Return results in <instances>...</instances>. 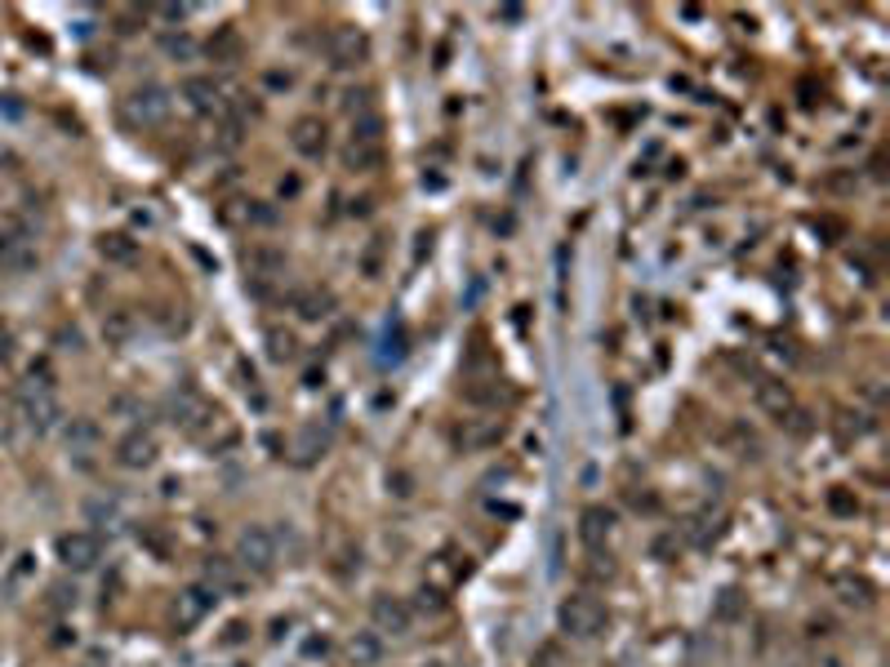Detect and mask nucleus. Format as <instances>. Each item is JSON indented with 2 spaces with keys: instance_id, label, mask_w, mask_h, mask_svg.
Segmentation results:
<instances>
[{
  "instance_id": "obj_1",
  "label": "nucleus",
  "mask_w": 890,
  "mask_h": 667,
  "mask_svg": "<svg viewBox=\"0 0 890 667\" xmlns=\"http://www.w3.org/2000/svg\"><path fill=\"white\" fill-rule=\"evenodd\" d=\"M557 623H561V632H566V637H575V641H592V637H601V628H606V605H601L597 596H588V592H575V596H566V601H561Z\"/></svg>"
},
{
  "instance_id": "obj_2",
  "label": "nucleus",
  "mask_w": 890,
  "mask_h": 667,
  "mask_svg": "<svg viewBox=\"0 0 890 667\" xmlns=\"http://www.w3.org/2000/svg\"><path fill=\"white\" fill-rule=\"evenodd\" d=\"M325 54H330V67L339 72H357L370 63V36L352 22H339L330 36H325Z\"/></svg>"
},
{
  "instance_id": "obj_3",
  "label": "nucleus",
  "mask_w": 890,
  "mask_h": 667,
  "mask_svg": "<svg viewBox=\"0 0 890 667\" xmlns=\"http://www.w3.org/2000/svg\"><path fill=\"white\" fill-rule=\"evenodd\" d=\"M237 560L255 574H267L276 565V534L267 526H246L241 538H237Z\"/></svg>"
},
{
  "instance_id": "obj_4",
  "label": "nucleus",
  "mask_w": 890,
  "mask_h": 667,
  "mask_svg": "<svg viewBox=\"0 0 890 667\" xmlns=\"http://www.w3.org/2000/svg\"><path fill=\"white\" fill-rule=\"evenodd\" d=\"M54 552H58V560H63L67 569H94L99 556H103V543H99V534L72 530V534H58Z\"/></svg>"
},
{
  "instance_id": "obj_5",
  "label": "nucleus",
  "mask_w": 890,
  "mask_h": 667,
  "mask_svg": "<svg viewBox=\"0 0 890 667\" xmlns=\"http://www.w3.org/2000/svg\"><path fill=\"white\" fill-rule=\"evenodd\" d=\"M165 116H169V90H160V85H143L125 98L129 125H160Z\"/></svg>"
},
{
  "instance_id": "obj_6",
  "label": "nucleus",
  "mask_w": 890,
  "mask_h": 667,
  "mask_svg": "<svg viewBox=\"0 0 890 667\" xmlns=\"http://www.w3.org/2000/svg\"><path fill=\"white\" fill-rule=\"evenodd\" d=\"M214 605H219V587H210V583H192L187 592H178L174 619H178V628H196Z\"/></svg>"
},
{
  "instance_id": "obj_7",
  "label": "nucleus",
  "mask_w": 890,
  "mask_h": 667,
  "mask_svg": "<svg viewBox=\"0 0 890 667\" xmlns=\"http://www.w3.org/2000/svg\"><path fill=\"white\" fill-rule=\"evenodd\" d=\"M370 623H375V632L379 637H405L410 632V605L401 601V596H387V592H379L375 601H370Z\"/></svg>"
},
{
  "instance_id": "obj_8",
  "label": "nucleus",
  "mask_w": 890,
  "mask_h": 667,
  "mask_svg": "<svg viewBox=\"0 0 890 667\" xmlns=\"http://www.w3.org/2000/svg\"><path fill=\"white\" fill-rule=\"evenodd\" d=\"M504 432H508L504 418H468L463 427H454V445L459 449H490V445L504 440Z\"/></svg>"
},
{
  "instance_id": "obj_9",
  "label": "nucleus",
  "mask_w": 890,
  "mask_h": 667,
  "mask_svg": "<svg viewBox=\"0 0 890 667\" xmlns=\"http://www.w3.org/2000/svg\"><path fill=\"white\" fill-rule=\"evenodd\" d=\"M383 160H387L383 138H348V147H343V169H352V174H375Z\"/></svg>"
},
{
  "instance_id": "obj_10",
  "label": "nucleus",
  "mask_w": 890,
  "mask_h": 667,
  "mask_svg": "<svg viewBox=\"0 0 890 667\" xmlns=\"http://www.w3.org/2000/svg\"><path fill=\"white\" fill-rule=\"evenodd\" d=\"M178 98H187V107H192V112H201V116H210V112H223V94H219L214 76H183V85H178Z\"/></svg>"
},
{
  "instance_id": "obj_11",
  "label": "nucleus",
  "mask_w": 890,
  "mask_h": 667,
  "mask_svg": "<svg viewBox=\"0 0 890 667\" xmlns=\"http://www.w3.org/2000/svg\"><path fill=\"white\" fill-rule=\"evenodd\" d=\"M289 142H294V151L298 156H307V160H321L325 156V121L321 116H298L294 121V130H289Z\"/></svg>"
},
{
  "instance_id": "obj_12",
  "label": "nucleus",
  "mask_w": 890,
  "mask_h": 667,
  "mask_svg": "<svg viewBox=\"0 0 890 667\" xmlns=\"http://www.w3.org/2000/svg\"><path fill=\"white\" fill-rule=\"evenodd\" d=\"M117 463L129 467V472L151 467V463H156V440H151V432H129L125 440L117 445Z\"/></svg>"
},
{
  "instance_id": "obj_13",
  "label": "nucleus",
  "mask_w": 890,
  "mask_h": 667,
  "mask_svg": "<svg viewBox=\"0 0 890 667\" xmlns=\"http://www.w3.org/2000/svg\"><path fill=\"white\" fill-rule=\"evenodd\" d=\"M610 530H615V512H606V508H583V517H579V538H583V547H588V552H597V556H601V547H606Z\"/></svg>"
},
{
  "instance_id": "obj_14",
  "label": "nucleus",
  "mask_w": 890,
  "mask_h": 667,
  "mask_svg": "<svg viewBox=\"0 0 890 667\" xmlns=\"http://www.w3.org/2000/svg\"><path fill=\"white\" fill-rule=\"evenodd\" d=\"M757 409L783 423V418H788V414L797 409V400H792V388H788V383H779V379H762V383H757Z\"/></svg>"
},
{
  "instance_id": "obj_15",
  "label": "nucleus",
  "mask_w": 890,
  "mask_h": 667,
  "mask_svg": "<svg viewBox=\"0 0 890 667\" xmlns=\"http://www.w3.org/2000/svg\"><path fill=\"white\" fill-rule=\"evenodd\" d=\"M383 654H387V641L375 628L370 632H352V641H348V663L352 667H379Z\"/></svg>"
},
{
  "instance_id": "obj_16",
  "label": "nucleus",
  "mask_w": 890,
  "mask_h": 667,
  "mask_svg": "<svg viewBox=\"0 0 890 667\" xmlns=\"http://www.w3.org/2000/svg\"><path fill=\"white\" fill-rule=\"evenodd\" d=\"M246 271L258 276V280H272V276L285 271V254H281L276 245H250V250H246Z\"/></svg>"
},
{
  "instance_id": "obj_17",
  "label": "nucleus",
  "mask_w": 890,
  "mask_h": 667,
  "mask_svg": "<svg viewBox=\"0 0 890 667\" xmlns=\"http://www.w3.org/2000/svg\"><path fill=\"white\" fill-rule=\"evenodd\" d=\"M205 54H210L214 63H241V54H246V45H241V31H237V27H219V31L210 36Z\"/></svg>"
},
{
  "instance_id": "obj_18",
  "label": "nucleus",
  "mask_w": 890,
  "mask_h": 667,
  "mask_svg": "<svg viewBox=\"0 0 890 667\" xmlns=\"http://www.w3.org/2000/svg\"><path fill=\"white\" fill-rule=\"evenodd\" d=\"M294 307H298L303 321H325L330 307H334V294H330V289H303V294L294 298Z\"/></svg>"
},
{
  "instance_id": "obj_19",
  "label": "nucleus",
  "mask_w": 890,
  "mask_h": 667,
  "mask_svg": "<svg viewBox=\"0 0 890 667\" xmlns=\"http://www.w3.org/2000/svg\"><path fill=\"white\" fill-rule=\"evenodd\" d=\"M99 254L108 259V263H134L138 259V241H129L125 232H108L103 241H99Z\"/></svg>"
},
{
  "instance_id": "obj_20",
  "label": "nucleus",
  "mask_w": 890,
  "mask_h": 667,
  "mask_svg": "<svg viewBox=\"0 0 890 667\" xmlns=\"http://www.w3.org/2000/svg\"><path fill=\"white\" fill-rule=\"evenodd\" d=\"M837 592H842L846 605H873V596H877L873 583L860 578V574H842V578H837Z\"/></svg>"
},
{
  "instance_id": "obj_21",
  "label": "nucleus",
  "mask_w": 890,
  "mask_h": 667,
  "mask_svg": "<svg viewBox=\"0 0 890 667\" xmlns=\"http://www.w3.org/2000/svg\"><path fill=\"white\" fill-rule=\"evenodd\" d=\"M325 445H330V436H325L321 427H303V432H298L294 454H298V463H312L316 454H325Z\"/></svg>"
},
{
  "instance_id": "obj_22",
  "label": "nucleus",
  "mask_w": 890,
  "mask_h": 667,
  "mask_svg": "<svg viewBox=\"0 0 890 667\" xmlns=\"http://www.w3.org/2000/svg\"><path fill=\"white\" fill-rule=\"evenodd\" d=\"M129 329H134V321H129L125 312H117V316H112V321L103 325V334H108L112 343H125V338H129Z\"/></svg>"
},
{
  "instance_id": "obj_23",
  "label": "nucleus",
  "mask_w": 890,
  "mask_h": 667,
  "mask_svg": "<svg viewBox=\"0 0 890 667\" xmlns=\"http://www.w3.org/2000/svg\"><path fill=\"white\" fill-rule=\"evenodd\" d=\"M263 85H267V90H294V72H285V67H267V72H263Z\"/></svg>"
},
{
  "instance_id": "obj_24",
  "label": "nucleus",
  "mask_w": 890,
  "mask_h": 667,
  "mask_svg": "<svg viewBox=\"0 0 890 667\" xmlns=\"http://www.w3.org/2000/svg\"><path fill=\"white\" fill-rule=\"evenodd\" d=\"M267 343H272V347H267V352H272V361L294 356V338H289V334H276V329H272V334H267Z\"/></svg>"
},
{
  "instance_id": "obj_25",
  "label": "nucleus",
  "mask_w": 890,
  "mask_h": 667,
  "mask_svg": "<svg viewBox=\"0 0 890 667\" xmlns=\"http://www.w3.org/2000/svg\"><path fill=\"white\" fill-rule=\"evenodd\" d=\"M828 508H833L837 517H855V512H860V503H855L846 490H833V494H828Z\"/></svg>"
},
{
  "instance_id": "obj_26",
  "label": "nucleus",
  "mask_w": 890,
  "mask_h": 667,
  "mask_svg": "<svg viewBox=\"0 0 890 667\" xmlns=\"http://www.w3.org/2000/svg\"><path fill=\"white\" fill-rule=\"evenodd\" d=\"M343 107H348L352 116L366 112V107H370V90H348V94H343Z\"/></svg>"
},
{
  "instance_id": "obj_27",
  "label": "nucleus",
  "mask_w": 890,
  "mask_h": 667,
  "mask_svg": "<svg viewBox=\"0 0 890 667\" xmlns=\"http://www.w3.org/2000/svg\"><path fill=\"white\" fill-rule=\"evenodd\" d=\"M379 259H383V236H375V245H370V250H366V259H361L366 276H379Z\"/></svg>"
},
{
  "instance_id": "obj_28",
  "label": "nucleus",
  "mask_w": 890,
  "mask_h": 667,
  "mask_svg": "<svg viewBox=\"0 0 890 667\" xmlns=\"http://www.w3.org/2000/svg\"><path fill=\"white\" fill-rule=\"evenodd\" d=\"M165 49H169V54H178V58H187V54H192V40H187V36H169V40H165Z\"/></svg>"
},
{
  "instance_id": "obj_29",
  "label": "nucleus",
  "mask_w": 890,
  "mask_h": 667,
  "mask_svg": "<svg viewBox=\"0 0 890 667\" xmlns=\"http://www.w3.org/2000/svg\"><path fill=\"white\" fill-rule=\"evenodd\" d=\"M419 605H423V610H441V596H436L432 587H419Z\"/></svg>"
},
{
  "instance_id": "obj_30",
  "label": "nucleus",
  "mask_w": 890,
  "mask_h": 667,
  "mask_svg": "<svg viewBox=\"0 0 890 667\" xmlns=\"http://www.w3.org/2000/svg\"><path fill=\"white\" fill-rule=\"evenodd\" d=\"M67 436H76V440H94V427H90V423H72V427H67Z\"/></svg>"
},
{
  "instance_id": "obj_31",
  "label": "nucleus",
  "mask_w": 890,
  "mask_h": 667,
  "mask_svg": "<svg viewBox=\"0 0 890 667\" xmlns=\"http://www.w3.org/2000/svg\"><path fill=\"white\" fill-rule=\"evenodd\" d=\"M246 214H250V223H263V227H267V223L276 218V214H272V210H263L258 201H255V210H246Z\"/></svg>"
},
{
  "instance_id": "obj_32",
  "label": "nucleus",
  "mask_w": 890,
  "mask_h": 667,
  "mask_svg": "<svg viewBox=\"0 0 890 667\" xmlns=\"http://www.w3.org/2000/svg\"><path fill=\"white\" fill-rule=\"evenodd\" d=\"M298 187H303L298 178H281V196H298Z\"/></svg>"
},
{
  "instance_id": "obj_33",
  "label": "nucleus",
  "mask_w": 890,
  "mask_h": 667,
  "mask_svg": "<svg viewBox=\"0 0 890 667\" xmlns=\"http://www.w3.org/2000/svg\"><path fill=\"white\" fill-rule=\"evenodd\" d=\"M307 654H330V641L321 637V641H307Z\"/></svg>"
},
{
  "instance_id": "obj_34",
  "label": "nucleus",
  "mask_w": 890,
  "mask_h": 667,
  "mask_svg": "<svg viewBox=\"0 0 890 667\" xmlns=\"http://www.w3.org/2000/svg\"><path fill=\"white\" fill-rule=\"evenodd\" d=\"M4 356H9V334L0 329V361H4Z\"/></svg>"
}]
</instances>
